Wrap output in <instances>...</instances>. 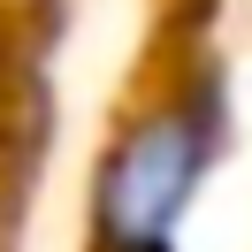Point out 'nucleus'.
<instances>
[{
	"mask_svg": "<svg viewBox=\"0 0 252 252\" xmlns=\"http://www.w3.org/2000/svg\"><path fill=\"white\" fill-rule=\"evenodd\" d=\"M214 145H221L214 84H191L145 107L92 176V252H176V229L214 168Z\"/></svg>",
	"mask_w": 252,
	"mask_h": 252,
	"instance_id": "1",
	"label": "nucleus"
}]
</instances>
